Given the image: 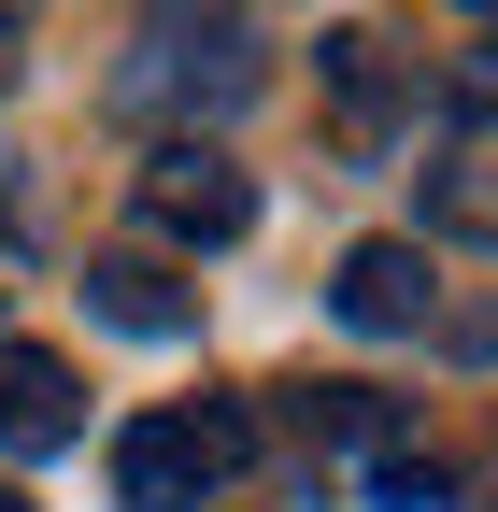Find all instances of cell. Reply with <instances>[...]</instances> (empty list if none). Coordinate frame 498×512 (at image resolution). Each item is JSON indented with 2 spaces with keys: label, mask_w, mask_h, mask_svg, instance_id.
Here are the masks:
<instances>
[{
  "label": "cell",
  "mask_w": 498,
  "mask_h": 512,
  "mask_svg": "<svg viewBox=\"0 0 498 512\" xmlns=\"http://www.w3.org/2000/svg\"><path fill=\"white\" fill-rule=\"evenodd\" d=\"M242 456H257V413H242V399H200V413H129V427H114V498H129V512H200Z\"/></svg>",
  "instance_id": "6da1fadb"
},
{
  "label": "cell",
  "mask_w": 498,
  "mask_h": 512,
  "mask_svg": "<svg viewBox=\"0 0 498 512\" xmlns=\"http://www.w3.org/2000/svg\"><path fill=\"white\" fill-rule=\"evenodd\" d=\"M129 100H200V114H242V100H257V43H242L228 15H200V29H185V15H157V29H143V57H129Z\"/></svg>",
  "instance_id": "7a4b0ae2"
},
{
  "label": "cell",
  "mask_w": 498,
  "mask_h": 512,
  "mask_svg": "<svg viewBox=\"0 0 498 512\" xmlns=\"http://www.w3.org/2000/svg\"><path fill=\"white\" fill-rule=\"evenodd\" d=\"M143 214H157L171 242H242V228H257V185H242L228 143H200V128H185V143L143 157Z\"/></svg>",
  "instance_id": "3957f363"
},
{
  "label": "cell",
  "mask_w": 498,
  "mask_h": 512,
  "mask_svg": "<svg viewBox=\"0 0 498 512\" xmlns=\"http://www.w3.org/2000/svg\"><path fill=\"white\" fill-rule=\"evenodd\" d=\"M328 299H342V328L399 342V328H427L442 271H427V242H399V228H385V242H356V256H342V285H328Z\"/></svg>",
  "instance_id": "277c9868"
},
{
  "label": "cell",
  "mask_w": 498,
  "mask_h": 512,
  "mask_svg": "<svg viewBox=\"0 0 498 512\" xmlns=\"http://www.w3.org/2000/svg\"><path fill=\"white\" fill-rule=\"evenodd\" d=\"M57 441H86V384L43 342H0V456H57Z\"/></svg>",
  "instance_id": "5b68a950"
},
{
  "label": "cell",
  "mask_w": 498,
  "mask_h": 512,
  "mask_svg": "<svg viewBox=\"0 0 498 512\" xmlns=\"http://www.w3.org/2000/svg\"><path fill=\"white\" fill-rule=\"evenodd\" d=\"M86 313L129 328V342H185L200 328V285H185L171 256H86Z\"/></svg>",
  "instance_id": "8992f818"
},
{
  "label": "cell",
  "mask_w": 498,
  "mask_h": 512,
  "mask_svg": "<svg viewBox=\"0 0 498 512\" xmlns=\"http://www.w3.org/2000/svg\"><path fill=\"white\" fill-rule=\"evenodd\" d=\"M314 72H328V100H342V143H356V157H370V143H399V114H413V72H399V43L342 29V43L314 57Z\"/></svg>",
  "instance_id": "52a82bcc"
},
{
  "label": "cell",
  "mask_w": 498,
  "mask_h": 512,
  "mask_svg": "<svg viewBox=\"0 0 498 512\" xmlns=\"http://www.w3.org/2000/svg\"><path fill=\"white\" fill-rule=\"evenodd\" d=\"M299 441H356V456H385L399 413H385V384H299Z\"/></svg>",
  "instance_id": "ba28073f"
},
{
  "label": "cell",
  "mask_w": 498,
  "mask_h": 512,
  "mask_svg": "<svg viewBox=\"0 0 498 512\" xmlns=\"http://www.w3.org/2000/svg\"><path fill=\"white\" fill-rule=\"evenodd\" d=\"M370 512H456V470L413 456V441H385V456H370Z\"/></svg>",
  "instance_id": "9c48e42d"
},
{
  "label": "cell",
  "mask_w": 498,
  "mask_h": 512,
  "mask_svg": "<svg viewBox=\"0 0 498 512\" xmlns=\"http://www.w3.org/2000/svg\"><path fill=\"white\" fill-rule=\"evenodd\" d=\"M442 86H456V114H484V128H498V43H470V57H456Z\"/></svg>",
  "instance_id": "30bf717a"
},
{
  "label": "cell",
  "mask_w": 498,
  "mask_h": 512,
  "mask_svg": "<svg viewBox=\"0 0 498 512\" xmlns=\"http://www.w3.org/2000/svg\"><path fill=\"white\" fill-rule=\"evenodd\" d=\"M0 512H29V498H15V484H0Z\"/></svg>",
  "instance_id": "8fae6325"
},
{
  "label": "cell",
  "mask_w": 498,
  "mask_h": 512,
  "mask_svg": "<svg viewBox=\"0 0 498 512\" xmlns=\"http://www.w3.org/2000/svg\"><path fill=\"white\" fill-rule=\"evenodd\" d=\"M484 512H498V470H484Z\"/></svg>",
  "instance_id": "7c38bea8"
},
{
  "label": "cell",
  "mask_w": 498,
  "mask_h": 512,
  "mask_svg": "<svg viewBox=\"0 0 498 512\" xmlns=\"http://www.w3.org/2000/svg\"><path fill=\"white\" fill-rule=\"evenodd\" d=\"M470 15H498V0H470Z\"/></svg>",
  "instance_id": "4fadbf2b"
},
{
  "label": "cell",
  "mask_w": 498,
  "mask_h": 512,
  "mask_svg": "<svg viewBox=\"0 0 498 512\" xmlns=\"http://www.w3.org/2000/svg\"><path fill=\"white\" fill-rule=\"evenodd\" d=\"M0 72H15V57H0Z\"/></svg>",
  "instance_id": "5bb4252c"
}]
</instances>
